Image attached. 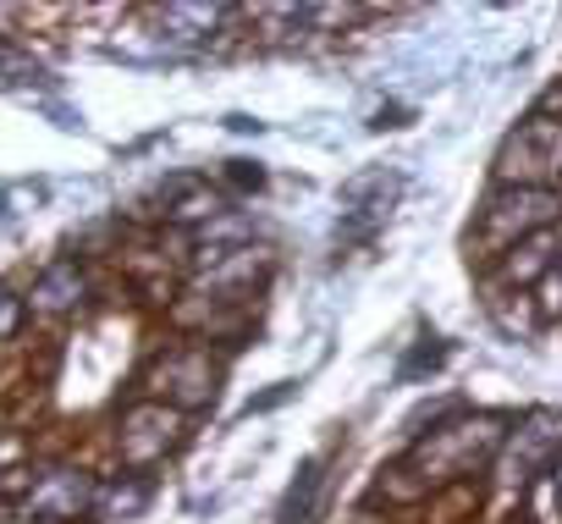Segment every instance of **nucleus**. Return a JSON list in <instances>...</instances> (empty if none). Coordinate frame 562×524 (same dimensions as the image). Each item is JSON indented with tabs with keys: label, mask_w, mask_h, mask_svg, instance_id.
Wrapping results in <instances>:
<instances>
[{
	"label": "nucleus",
	"mask_w": 562,
	"mask_h": 524,
	"mask_svg": "<svg viewBox=\"0 0 562 524\" xmlns=\"http://www.w3.org/2000/svg\"><path fill=\"white\" fill-rule=\"evenodd\" d=\"M502 447V420H458V425H441L430 431V442H419L414 464L403 475H419V491L430 480H452V475H469L474 464H485L491 453Z\"/></svg>",
	"instance_id": "nucleus-1"
},
{
	"label": "nucleus",
	"mask_w": 562,
	"mask_h": 524,
	"mask_svg": "<svg viewBox=\"0 0 562 524\" xmlns=\"http://www.w3.org/2000/svg\"><path fill=\"white\" fill-rule=\"evenodd\" d=\"M562 221V188H502L480 215V243L518 248L535 232H551Z\"/></svg>",
	"instance_id": "nucleus-2"
},
{
	"label": "nucleus",
	"mask_w": 562,
	"mask_h": 524,
	"mask_svg": "<svg viewBox=\"0 0 562 524\" xmlns=\"http://www.w3.org/2000/svg\"><path fill=\"white\" fill-rule=\"evenodd\" d=\"M507 188H551L562 182V116H529L496 155Z\"/></svg>",
	"instance_id": "nucleus-3"
},
{
	"label": "nucleus",
	"mask_w": 562,
	"mask_h": 524,
	"mask_svg": "<svg viewBox=\"0 0 562 524\" xmlns=\"http://www.w3.org/2000/svg\"><path fill=\"white\" fill-rule=\"evenodd\" d=\"M562 453V414H529L524 431H513L507 458H502V480H529V469L551 464Z\"/></svg>",
	"instance_id": "nucleus-4"
},
{
	"label": "nucleus",
	"mask_w": 562,
	"mask_h": 524,
	"mask_svg": "<svg viewBox=\"0 0 562 524\" xmlns=\"http://www.w3.org/2000/svg\"><path fill=\"white\" fill-rule=\"evenodd\" d=\"M160 381H171V387H160V392H171L177 409H199V403L215 398V365H210L204 348H177V354H166Z\"/></svg>",
	"instance_id": "nucleus-5"
},
{
	"label": "nucleus",
	"mask_w": 562,
	"mask_h": 524,
	"mask_svg": "<svg viewBox=\"0 0 562 524\" xmlns=\"http://www.w3.org/2000/svg\"><path fill=\"white\" fill-rule=\"evenodd\" d=\"M171 436H177V414H171L166 403H138V409L122 420V453H127L133 464H155V458L171 447Z\"/></svg>",
	"instance_id": "nucleus-6"
},
{
	"label": "nucleus",
	"mask_w": 562,
	"mask_h": 524,
	"mask_svg": "<svg viewBox=\"0 0 562 524\" xmlns=\"http://www.w3.org/2000/svg\"><path fill=\"white\" fill-rule=\"evenodd\" d=\"M89 502H94V486H89V475H78V469L45 475V480L34 486V497H29V508H34L40 519H78V508H89Z\"/></svg>",
	"instance_id": "nucleus-7"
},
{
	"label": "nucleus",
	"mask_w": 562,
	"mask_h": 524,
	"mask_svg": "<svg viewBox=\"0 0 562 524\" xmlns=\"http://www.w3.org/2000/svg\"><path fill=\"white\" fill-rule=\"evenodd\" d=\"M78 299H83V277H78V266H72V259L50 266V271L40 277V288H34V304H40L45 315H61V310H72Z\"/></svg>",
	"instance_id": "nucleus-8"
},
{
	"label": "nucleus",
	"mask_w": 562,
	"mask_h": 524,
	"mask_svg": "<svg viewBox=\"0 0 562 524\" xmlns=\"http://www.w3.org/2000/svg\"><path fill=\"white\" fill-rule=\"evenodd\" d=\"M540 299H546V310H562V259H551V271L540 282Z\"/></svg>",
	"instance_id": "nucleus-9"
},
{
	"label": "nucleus",
	"mask_w": 562,
	"mask_h": 524,
	"mask_svg": "<svg viewBox=\"0 0 562 524\" xmlns=\"http://www.w3.org/2000/svg\"><path fill=\"white\" fill-rule=\"evenodd\" d=\"M23 321V304L12 293H0V337H12V326Z\"/></svg>",
	"instance_id": "nucleus-10"
},
{
	"label": "nucleus",
	"mask_w": 562,
	"mask_h": 524,
	"mask_svg": "<svg viewBox=\"0 0 562 524\" xmlns=\"http://www.w3.org/2000/svg\"><path fill=\"white\" fill-rule=\"evenodd\" d=\"M557 491H562V469H557Z\"/></svg>",
	"instance_id": "nucleus-11"
}]
</instances>
